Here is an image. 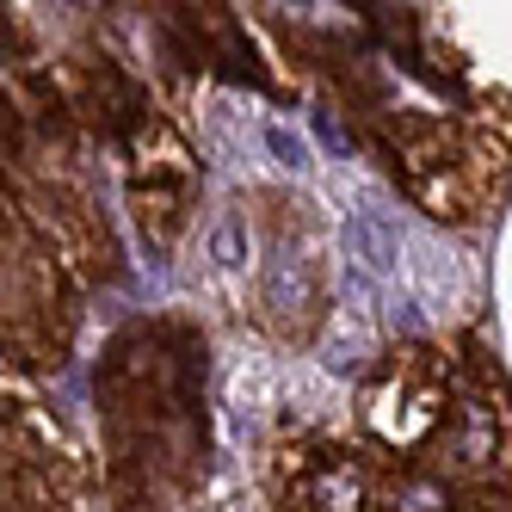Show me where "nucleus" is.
Segmentation results:
<instances>
[{
	"instance_id": "1",
	"label": "nucleus",
	"mask_w": 512,
	"mask_h": 512,
	"mask_svg": "<svg viewBox=\"0 0 512 512\" xmlns=\"http://www.w3.org/2000/svg\"><path fill=\"white\" fill-rule=\"evenodd\" d=\"M401 284L414 290V303L426 315H445L463 297V266H457V253L438 241V235H420L414 229L408 247H401Z\"/></svg>"
},
{
	"instance_id": "2",
	"label": "nucleus",
	"mask_w": 512,
	"mask_h": 512,
	"mask_svg": "<svg viewBox=\"0 0 512 512\" xmlns=\"http://www.w3.org/2000/svg\"><path fill=\"white\" fill-rule=\"evenodd\" d=\"M192 260L210 284H241L247 266H253V229H247V216L241 210H216L210 223L198 229V247H192Z\"/></svg>"
},
{
	"instance_id": "3",
	"label": "nucleus",
	"mask_w": 512,
	"mask_h": 512,
	"mask_svg": "<svg viewBox=\"0 0 512 512\" xmlns=\"http://www.w3.org/2000/svg\"><path fill=\"white\" fill-rule=\"evenodd\" d=\"M223 401H229V426L235 432H260V420L272 414L278 401V371L266 352H235L229 364V383H223Z\"/></svg>"
},
{
	"instance_id": "4",
	"label": "nucleus",
	"mask_w": 512,
	"mask_h": 512,
	"mask_svg": "<svg viewBox=\"0 0 512 512\" xmlns=\"http://www.w3.org/2000/svg\"><path fill=\"white\" fill-rule=\"evenodd\" d=\"M309 253L303 247H278L272 260H266V309L272 315H297L309 309Z\"/></svg>"
},
{
	"instance_id": "5",
	"label": "nucleus",
	"mask_w": 512,
	"mask_h": 512,
	"mask_svg": "<svg viewBox=\"0 0 512 512\" xmlns=\"http://www.w3.org/2000/svg\"><path fill=\"white\" fill-rule=\"evenodd\" d=\"M260 161L284 179H303L315 167V149H309V136L297 124H284V118H266L260 112Z\"/></svg>"
},
{
	"instance_id": "6",
	"label": "nucleus",
	"mask_w": 512,
	"mask_h": 512,
	"mask_svg": "<svg viewBox=\"0 0 512 512\" xmlns=\"http://www.w3.org/2000/svg\"><path fill=\"white\" fill-rule=\"evenodd\" d=\"M364 358H371V321H358V315H340L334 321V334L321 340V371H364Z\"/></svg>"
},
{
	"instance_id": "7",
	"label": "nucleus",
	"mask_w": 512,
	"mask_h": 512,
	"mask_svg": "<svg viewBox=\"0 0 512 512\" xmlns=\"http://www.w3.org/2000/svg\"><path fill=\"white\" fill-rule=\"evenodd\" d=\"M408 512H438V506H432V488H414V494H408Z\"/></svg>"
}]
</instances>
